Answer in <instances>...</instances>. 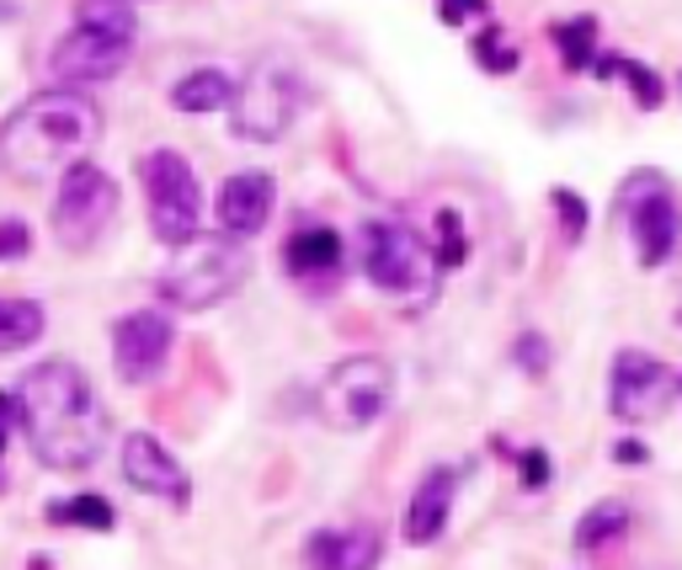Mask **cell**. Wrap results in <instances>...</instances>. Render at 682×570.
<instances>
[{
  "mask_svg": "<svg viewBox=\"0 0 682 570\" xmlns=\"http://www.w3.org/2000/svg\"><path fill=\"white\" fill-rule=\"evenodd\" d=\"M251 272V251L235 235H208V241H187L181 251H171L166 272L155 277V294L171 304V309H213L235 294Z\"/></svg>",
  "mask_w": 682,
  "mask_h": 570,
  "instance_id": "3",
  "label": "cell"
},
{
  "mask_svg": "<svg viewBox=\"0 0 682 570\" xmlns=\"http://www.w3.org/2000/svg\"><path fill=\"white\" fill-rule=\"evenodd\" d=\"M485 6L491 0H438V17H443L448 28H464L470 17H485Z\"/></svg>",
  "mask_w": 682,
  "mask_h": 570,
  "instance_id": "31",
  "label": "cell"
},
{
  "mask_svg": "<svg viewBox=\"0 0 682 570\" xmlns=\"http://www.w3.org/2000/svg\"><path fill=\"white\" fill-rule=\"evenodd\" d=\"M11 426H17V400L0 394V458H6V437H11Z\"/></svg>",
  "mask_w": 682,
  "mask_h": 570,
  "instance_id": "32",
  "label": "cell"
},
{
  "mask_svg": "<svg viewBox=\"0 0 682 570\" xmlns=\"http://www.w3.org/2000/svg\"><path fill=\"white\" fill-rule=\"evenodd\" d=\"M118 219V181L107 177L96 160H75L60 177V192H54V241L70 245V251H91V245L107 235V224Z\"/></svg>",
  "mask_w": 682,
  "mask_h": 570,
  "instance_id": "6",
  "label": "cell"
},
{
  "mask_svg": "<svg viewBox=\"0 0 682 570\" xmlns=\"http://www.w3.org/2000/svg\"><path fill=\"white\" fill-rule=\"evenodd\" d=\"M512 358H517L538 379V373L549 368V347H544V336H538V330H523V336H517V347H512Z\"/></svg>",
  "mask_w": 682,
  "mask_h": 570,
  "instance_id": "29",
  "label": "cell"
},
{
  "mask_svg": "<svg viewBox=\"0 0 682 570\" xmlns=\"http://www.w3.org/2000/svg\"><path fill=\"white\" fill-rule=\"evenodd\" d=\"M102 139V107L75 86L32 91L28 102L0 123V171L17 181L64 177Z\"/></svg>",
  "mask_w": 682,
  "mask_h": 570,
  "instance_id": "2",
  "label": "cell"
},
{
  "mask_svg": "<svg viewBox=\"0 0 682 570\" xmlns=\"http://www.w3.org/2000/svg\"><path fill=\"white\" fill-rule=\"evenodd\" d=\"M549 43L560 49L565 70L576 75V70H592L597 60V22L592 17H576V22H560V28H549Z\"/></svg>",
  "mask_w": 682,
  "mask_h": 570,
  "instance_id": "22",
  "label": "cell"
},
{
  "mask_svg": "<svg viewBox=\"0 0 682 570\" xmlns=\"http://www.w3.org/2000/svg\"><path fill=\"white\" fill-rule=\"evenodd\" d=\"M667 394H672V368L661 358L640 352V347H623L613 358V390H608V400H613V416L619 421L634 426V421L655 416L667 405Z\"/></svg>",
  "mask_w": 682,
  "mask_h": 570,
  "instance_id": "11",
  "label": "cell"
},
{
  "mask_svg": "<svg viewBox=\"0 0 682 570\" xmlns=\"http://www.w3.org/2000/svg\"><path fill=\"white\" fill-rule=\"evenodd\" d=\"M272 203H277V187H272L267 171H235V177L219 187V230L235 235V241H251L262 235L272 219Z\"/></svg>",
  "mask_w": 682,
  "mask_h": 570,
  "instance_id": "13",
  "label": "cell"
},
{
  "mask_svg": "<svg viewBox=\"0 0 682 570\" xmlns=\"http://www.w3.org/2000/svg\"><path fill=\"white\" fill-rule=\"evenodd\" d=\"M139 181H145V198H149V230H155V241L171 245V251L198 241L203 187H198V171L187 166V155L149 150L139 160Z\"/></svg>",
  "mask_w": 682,
  "mask_h": 570,
  "instance_id": "4",
  "label": "cell"
},
{
  "mask_svg": "<svg viewBox=\"0 0 682 570\" xmlns=\"http://www.w3.org/2000/svg\"><path fill=\"white\" fill-rule=\"evenodd\" d=\"M283 267L304 277V283H326L336 272H347V245L326 224H304V230H294L283 241Z\"/></svg>",
  "mask_w": 682,
  "mask_h": 570,
  "instance_id": "15",
  "label": "cell"
},
{
  "mask_svg": "<svg viewBox=\"0 0 682 570\" xmlns=\"http://www.w3.org/2000/svg\"><path fill=\"white\" fill-rule=\"evenodd\" d=\"M123 481L134 485V490H145V496L171 502V507H187V502H192L187 469H181L177 458H171V448H166L160 437H149V432H128V437H123Z\"/></svg>",
  "mask_w": 682,
  "mask_h": 570,
  "instance_id": "12",
  "label": "cell"
},
{
  "mask_svg": "<svg viewBox=\"0 0 682 570\" xmlns=\"http://www.w3.org/2000/svg\"><path fill=\"white\" fill-rule=\"evenodd\" d=\"M453 490H459V475L438 464V469H427L421 485H416L411 496V511H406V539L411 543H432L438 534L448 528V507H453Z\"/></svg>",
  "mask_w": 682,
  "mask_h": 570,
  "instance_id": "17",
  "label": "cell"
},
{
  "mask_svg": "<svg viewBox=\"0 0 682 570\" xmlns=\"http://www.w3.org/2000/svg\"><path fill=\"white\" fill-rule=\"evenodd\" d=\"M629 224H634V251H640V267H661V262H672L678 235H682V219H678V203H672L667 192L640 198Z\"/></svg>",
  "mask_w": 682,
  "mask_h": 570,
  "instance_id": "16",
  "label": "cell"
},
{
  "mask_svg": "<svg viewBox=\"0 0 682 570\" xmlns=\"http://www.w3.org/2000/svg\"><path fill=\"white\" fill-rule=\"evenodd\" d=\"M43 517L54 528H91V534H113L118 528V507L107 496H70V502H54Z\"/></svg>",
  "mask_w": 682,
  "mask_h": 570,
  "instance_id": "20",
  "label": "cell"
},
{
  "mask_svg": "<svg viewBox=\"0 0 682 570\" xmlns=\"http://www.w3.org/2000/svg\"><path fill=\"white\" fill-rule=\"evenodd\" d=\"M385 555V534L374 522H357V528H330V534H315L304 560L309 570H374Z\"/></svg>",
  "mask_w": 682,
  "mask_h": 570,
  "instance_id": "14",
  "label": "cell"
},
{
  "mask_svg": "<svg viewBox=\"0 0 682 570\" xmlns=\"http://www.w3.org/2000/svg\"><path fill=\"white\" fill-rule=\"evenodd\" d=\"M134 54V38H113V32L96 28H75L64 32L60 43L49 49V75H60L64 86H91V81H113Z\"/></svg>",
  "mask_w": 682,
  "mask_h": 570,
  "instance_id": "10",
  "label": "cell"
},
{
  "mask_svg": "<svg viewBox=\"0 0 682 570\" xmlns=\"http://www.w3.org/2000/svg\"><path fill=\"white\" fill-rule=\"evenodd\" d=\"M43 326H49V315H43L38 299H0V358L28 352L43 336Z\"/></svg>",
  "mask_w": 682,
  "mask_h": 570,
  "instance_id": "19",
  "label": "cell"
},
{
  "mask_svg": "<svg viewBox=\"0 0 682 570\" xmlns=\"http://www.w3.org/2000/svg\"><path fill=\"white\" fill-rule=\"evenodd\" d=\"M363 241H368V251H363V272H368L374 288H385V294H411V288H421L432 251L416 241L406 224H395V219H368Z\"/></svg>",
  "mask_w": 682,
  "mask_h": 570,
  "instance_id": "8",
  "label": "cell"
},
{
  "mask_svg": "<svg viewBox=\"0 0 682 570\" xmlns=\"http://www.w3.org/2000/svg\"><path fill=\"white\" fill-rule=\"evenodd\" d=\"M613 458H619V464H646L651 453H646V443H619V448H613Z\"/></svg>",
  "mask_w": 682,
  "mask_h": 570,
  "instance_id": "33",
  "label": "cell"
},
{
  "mask_svg": "<svg viewBox=\"0 0 682 570\" xmlns=\"http://www.w3.org/2000/svg\"><path fill=\"white\" fill-rule=\"evenodd\" d=\"M623 534H629V507L623 502H597L576 522V549H602V543H619Z\"/></svg>",
  "mask_w": 682,
  "mask_h": 570,
  "instance_id": "21",
  "label": "cell"
},
{
  "mask_svg": "<svg viewBox=\"0 0 682 570\" xmlns=\"http://www.w3.org/2000/svg\"><path fill=\"white\" fill-rule=\"evenodd\" d=\"M75 22H81V28H96V32H113V38H134V32H139L128 0H81V6H75Z\"/></svg>",
  "mask_w": 682,
  "mask_h": 570,
  "instance_id": "23",
  "label": "cell"
},
{
  "mask_svg": "<svg viewBox=\"0 0 682 570\" xmlns=\"http://www.w3.org/2000/svg\"><path fill=\"white\" fill-rule=\"evenodd\" d=\"M517 475H523V485H528V490H544V485H549V475H555V464H549V453H544V448H528L523 458H517Z\"/></svg>",
  "mask_w": 682,
  "mask_h": 570,
  "instance_id": "30",
  "label": "cell"
},
{
  "mask_svg": "<svg viewBox=\"0 0 682 570\" xmlns=\"http://www.w3.org/2000/svg\"><path fill=\"white\" fill-rule=\"evenodd\" d=\"M17 426L28 432V448L43 469H91L107 443V411L91 390V379L64 358H49L22 373L11 390Z\"/></svg>",
  "mask_w": 682,
  "mask_h": 570,
  "instance_id": "1",
  "label": "cell"
},
{
  "mask_svg": "<svg viewBox=\"0 0 682 570\" xmlns=\"http://www.w3.org/2000/svg\"><path fill=\"white\" fill-rule=\"evenodd\" d=\"M32 251V230L22 224V219H0V267L6 262H22Z\"/></svg>",
  "mask_w": 682,
  "mask_h": 570,
  "instance_id": "28",
  "label": "cell"
},
{
  "mask_svg": "<svg viewBox=\"0 0 682 570\" xmlns=\"http://www.w3.org/2000/svg\"><path fill=\"white\" fill-rule=\"evenodd\" d=\"M555 209H560V224H565V245H576L581 230H587V203H581L570 187H560V192H555Z\"/></svg>",
  "mask_w": 682,
  "mask_h": 570,
  "instance_id": "27",
  "label": "cell"
},
{
  "mask_svg": "<svg viewBox=\"0 0 682 570\" xmlns=\"http://www.w3.org/2000/svg\"><path fill=\"white\" fill-rule=\"evenodd\" d=\"M475 60L491 70V75H512L517 70V49L512 43H502V28H485V32H475Z\"/></svg>",
  "mask_w": 682,
  "mask_h": 570,
  "instance_id": "24",
  "label": "cell"
},
{
  "mask_svg": "<svg viewBox=\"0 0 682 570\" xmlns=\"http://www.w3.org/2000/svg\"><path fill=\"white\" fill-rule=\"evenodd\" d=\"M438 235H443V245H438V267H464L470 262V241H464V219L453 209L438 213Z\"/></svg>",
  "mask_w": 682,
  "mask_h": 570,
  "instance_id": "25",
  "label": "cell"
},
{
  "mask_svg": "<svg viewBox=\"0 0 682 570\" xmlns=\"http://www.w3.org/2000/svg\"><path fill=\"white\" fill-rule=\"evenodd\" d=\"M623 75H629V91H634V102L646 107V113H655L661 107V81H655V70H646V64H623Z\"/></svg>",
  "mask_w": 682,
  "mask_h": 570,
  "instance_id": "26",
  "label": "cell"
},
{
  "mask_svg": "<svg viewBox=\"0 0 682 570\" xmlns=\"http://www.w3.org/2000/svg\"><path fill=\"white\" fill-rule=\"evenodd\" d=\"M298 102H304V81L288 60H262L251 64V75L235 86V134L251 145H272L288 134V123L298 118Z\"/></svg>",
  "mask_w": 682,
  "mask_h": 570,
  "instance_id": "5",
  "label": "cell"
},
{
  "mask_svg": "<svg viewBox=\"0 0 682 570\" xmlns=\"http://www.w3.org/2000/svg\"><path fill=\"white\" fill-rule=\"evenodd\" d=\"M171 341H177V330H171V320L160 309L118 315V326H113V368H118V379L123 384H149L171 358Z\"/></svg>",
  "mask_w": 682,
  "mask_h": 570,
  "instance_id": "9",
  "label": "cell"
},
{
  "mask_svg": "<svg viewBox=\"0 0 682 570\" xmlns=\"http://www.w3.org/2000/svg\"><path fill=\"white\" fill-rule=\"evenodd\" d=\"M395 400V373H389L385 358H342L321 379V416L342 432H363L389 411Z\"/></svg>",
  "mask_w": 682,
  "mask_h": 570,
  "instance_id": "7",
  "label": "cell"
},
{
  "mask_svg": "<svg viewBox=\"0 0 682 570\" xmlns=\"http://www.w3.org/2000/svg\"><path fill=\"white\" fill-rule=\"evenodd\" d=\"M235 102V81L224 75V70H192V75H181L177 86H171V107L177 113H219V107H230Z\"/></svg>",
  "mask_w": 682,
  "mask_h": 570,
  "instance_id": "18",
  "label": "cell"
}]
</instances>
